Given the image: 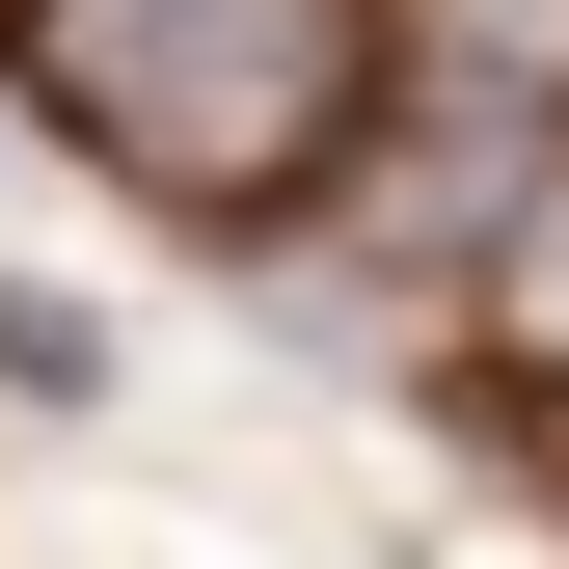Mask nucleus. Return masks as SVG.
<instances>
[{"label":"nucleus","instance_id":"f257e3e1","mask_svg":"<svg viewBox=\"0 0 569 569\" xmlns=\"http://www.w3.org/2000/svg\"><path fill=\"white\" fill-rule=\"evenodd\" d=\"M28 109L82 136L109 190H163V218H299L352 163V109H380V0H28Z\"/></svg>","mask_w":569,"mask_h":569},{"label":"nucleus","instance_id":"f03ea898","mask_svg":"<svg viewBox=\"0 0 569 569\" xmlns=\"http://www.w3.org/2000/svg\"><path fill=\"white\" fill-rule=\"evenodd\" d=\"M407 109H435V218H488L569 136V0H407Z\"/></svg>","mask_w":569,"mask_h":569},{"label":"nucleus","instance_id":"7ed1b4c3","mask_svg":"<svg viewBox=\"0 0 569 569\" xmlns=\"http://www.w3.org/2000/svg\"><path fill=\"white\" fill-rule=\"evenodd\" d=\"M516 352L569 380V190H542V244H516Z\"/></svg>","mask_w":569,"mask_h":569},{"label":"nucleus","instance_id":"20e7f679","mask_svg":"<svg viewBox=\"0 0 569 569\" xmlns=\"http://www.w3.org/2000/svg\"><path fill=\"white\" fill-rule=\"evenodd\" d=\"M542 488H569V380H542Z\"/></svg>","mask_w":569,"mask_h":569}]
</instances>
